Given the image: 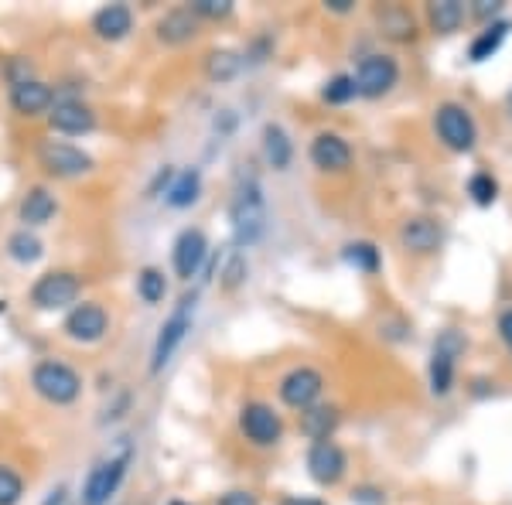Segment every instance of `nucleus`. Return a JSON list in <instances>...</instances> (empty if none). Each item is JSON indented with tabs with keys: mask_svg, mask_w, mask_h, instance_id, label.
<instances>
[{
	"mask_svg": "<svg viewBox=\"0 0 512 505\" xmlns=\"http://www.w3.org/2000/svg\"><path fill=\"white\" fill-rule=\"evenodd\" d=\"M280 505H328L321 499H304V495H287V499H280Z\"/></svg>",
	"mask_w": 512,
	"mask_h": 505,
	"instance_id": "obj_40",
	"label": "nucleus"
},
{
	"mask_svg": "<svg viewBox=\"0 0 512 505\" xmlns=\"http://www.w3.org/2000/svg\"><path fill=\"white\" fill-rule=\"evenodd\" d=\"M89 28H93V35L99 41H123L134 31V11H130L127 4H103L99 11L93 14V21H89Z\"/></svg>",
	"mask_w": 512,
	"mask_h": 505,
	"instance_id": "obj_19",
	"label": "nucleus"
},
{
	"mask_svg": "<svg viewBox=\"0 0 512 505\" xmlns=\"http://www.w3.org/2000/svg\"><path fill=\"white\" fill-rule=\"evenodd\" d=\"M434 130L441 144L454 154H472L478 144L475 117L461 103H441L434 110Z\"/></svg>",
	"mask_w": 512,
	"mask_h": 505,
	"instance_id": "obj_7",
	"label": "nucleus"
},
{
	"mask_svg": "<svg viewBox=\"0 0 512 505\" xmlns=\"http://www.w3.org/2000/svg\"><path fill=\"white\" fill-rule=\"evenodd\" d=\"M379 28H383L386 38H396V41L414 38V18H410L407 7H386V11L379 14Z\"/></svg>",
	"mask_w": 512,
	"mask_h": 505,
	"instance_id": "obj_29",
	"label": "nucleus"
},
{
	"mask_svg": "<svg viewBox=\"0 0 512 505\" xmlns=\"http://www.w3.org/2000/svg\"><path fill=\"white\" fill-rule=\"evenodd\" d=\"M35 157L41 164L48 178H59V181H72V178H82L93 171V154H86L82 147L69 144V140H38L35 147Z\"/></svg>",
	"mask_w": 512,
	"mask_h": 505,
	"instance_id": "obj_6",
	"label": "nucleus"
},
{
	"mask_svg": "<svg viewBox=\"0 0 512 505\" xmlns=\"http://www.w3.org/2000/svg\"><path fill=\"white\" fill-rule=\"evenodd\" d=\"M345 263L362 273H376L379 267H383V256H379V250L373 243H366V239H359V243H349L345 246Z\"/></svg>",
	"mask_w": 512,
	"mask_h": 505,
	"instance_id": "obj_30",
	"label": "nucleus"
},
{
	"mask_svg": "<svg viewBox=\"0 0 512 505\" xmlns=\"http://www.w3.org/2000/svg\"><path fill=\"white\" fill-rule=\"evenodd\" d=\"M205 260H209V239L202 229H181L175 246H171V263L181 280H192L202 273Z\"/></svg>",
	"mask_w": 512,
	"mask_h": 505,
	"instance_id": "obj_13",
	"label": "nucleus"
},
{
	"mask_svg": "<svg viewBox=\"0 0 512 505\" xmlns=\"http://www.w3.org/2000/svg\"><path fill=\"white\" fill-rule=\"evenodd\" d=\"M499 0H478V7H475V11L478 14H482V18H489V14H495V11H499Z\"/></svg>",
	"mask_w": 512,
	"mask_h": 505,
	"instance_id": "obj_41",
	"label": "nucleus"
},
{
	"mask_svg": "<svg viewBox=\"0 0 512 505\" xmlns=\"http://www.w3.org/2000/svg\"><path fill=\"white\" fill-rule=\"evenodd\" d=\"M441 239H444V229H441V222L431 219V215H410V219L400 226V246L414 256L437 253Z\"/></svg>",
	"mask_w": 512,
	"mask_h": 505,
	"instance_id": "obj_15",
	"label": "nucleus"
},
{
	"mask_svg": "<svg viewBox=\"0 0 512 505\" xmlns=\"http://www.w3.org/2000/svg\"><path fill=\"white\" fill-rule=\"evenodd\" d=\"M59 212V198L48 192L45 185H35L28 188V195L21 198L18 205V219L24 222V229H38V226H48Z\"/></svg>",
	"mask_w": 512,
	"mask_h": 505,
	"instance_id": "obj_20",
	"label": "nucleus"
},
{
	"mask_svg": "<svg viewBox=\"0 0 512 505\" xmlns=\"http://www.w3.org/2000/svg\"><path fill=\"white\" fill-rule=\"evenodd\" d=\"M239 65H243L239 62V55L222 48V52H212L209 59H205V72H209L212 82H229L239 72Z\"/></svg>",
	"mask_w": 512,
	"mask_h": 505,
	"instance_id": "obj_31",
	"label": "nucleus"
},
{
	"mask_svg": "<svg viewBox=\"0 0 512 505\" xmlns=\"http://www.w3.org/2000/svg\"><path fill=\"white\" fill-rule=\"evenodd\" d=\"M24 499V478L14 468L0 465V505H18Z\"/></svg>",
	"mask_w": 512,
	"mask_h": 505,
	"instance_id": "obj_34",
	"label": "nucleus"
},
{
	"mask_svg": "<svg viewBox=\"0 0 512 505\" xmlns=\"http://www.w3.org/2000/svg\"><path fill=\"white\" fill-rule=\"evenodd\" d=\"M229 226H233L236 246H253L267 233V198L256 178L239 181L233 202H229Z\"/></svg>",
	"mask_w": 512,
	"mask_h": 505,
	"instance_id": "obj_1",
	"label": "nucleus"
},
{
	"mask_svg": "<svg viewBox=\"0 0 512 505\" xmlns=\"http://www.w3.org/2000/svg\"><path fill=\"white\" fill-rule=\"evenodd\" d=\"M137 297L147 304V308H158V304L168 297V277L158 267H144L137 273Z\"/></svg>",
	"mask_w": 512,
	"mask_h": 505,
	"instance_id": "obj_28",
	"label": "nucleus"
},
{
	"mask_svg": "<svg viewBox=\"0 0 512 505\" xmlns=\"http://www.w3.org/2000/svg\"><path fill=\"white\" fill-rule=\"evenodd\" d=\"M499 335H502V342H506L509 352H512V308L499 314Z\"/></svg>",
	"mask_w": 512,
	"mask_h": 505,
	"instance_id": "obj_38",
	"label": "nucleus"
},
{
	"mask_svg": "<svg viewBox=\"0 0 512 505\" xmlns=\"http://www.w3.org/2000/svg\"><path fill=\"white\" fill-rule=\"evenodd\" d=\"M325 7L332 14H349L352 11V0H325Z\"/></svg>",
	"mask_w": 512,
	"mask_h": 505,
	"instance_id": "obj_39",
	"label": "nucleus"
},
{
	"mask_svg": "<svg viewBox=\"0 0 512 505\" xmlns=\"http://www.w3.org/2000/svg\"><path fill=\"white\" fill-rule=\"evenodd\" d=\"M198 198H202V175H198V168L175 171L168 181V192H164V202L181 212V209H192Z\"/></svg>",
	"mask_w": 512,
	"mask_h": 505,
	"instance_id": "obj_21",
	"label": "nucleus"
},
{
	"mask_svg": "<svg viewBox=\"0 0 512 505\" xmlns=\"http://www.w3.org/2000/svg\"><path fill=\"white\" fill-rule=\"evenodd\" d=\"M219 505H260L253 492H243V488H236V492H226L219 495Z\"/></svg>",
	"mask_w": 512,
	"mask_h": 505,
	"instance_id": "obj_36",
	"label": "nucleus"
},
{
	"mask_svg": "<svg viewBox=\"0 0 512 505\" xmlns=\"http://www.w3.org/2000/svg\"><path fill=\"white\" fill-rule=\"evenodd\" d=\"M195 311H198V291H188V294L178 297V304L171 308L168 318H164L158 338H154V349H151V372L154 376L168 369V362L175 359V352L188 338V331L195 328Z\"/></svg>",
	"mask_w": 512,
	"mask_h": 505,
	"instance_id": "obj_3",
	"label": "nucleus"
},
{
	"mask_svg": "<svg viewBox=\"0 0 512 505\" xmlns=\"http://www.w3.org/2000/svg\"><path fill=\"white\" fill-rule=\"evenodd\" d=\"M338 424H342L338 407H328V403H315V407L301 413V434L311 437V441H332Z\"/></svg>",
	"mask_w": 512,
	"mask_h": 505,
	"instance_id": "obj_23",
	"label": "nucleus"
},
{
	"mask_svg": "<svg viewBox=\"0 0 512 505\" xmlns=\"http://www.w3.org/2000/svg\"><path fill=\"white\" fill-rule=\"evenodd\" d=\"M345 471H349V458H345V451L335 441H315V444H311V451H308L311 482L321 485V488H332V485L342 482Z\"/></svg>",
	"mask_w": 512,
	"mask_h": 505,
	"instance_id": "obj_12",
	"label": "nucleus"
},
{
	"mask_svg": "<svg viewBox=\"0 0 512 505\" xmlns=\"http://www.w3.org/2000/svg\"><path fill=\"white\" fill-rule=\"evenodd\" d=\"M168 505H188V502H168Z\"/></svg>",
	"mask_w": 512,
	"mask_h": 505,
	"instance_id": "obj_43",
	"label": "nucleus"
},
{
	"mask_svg": "<svg viewBox=\"0 0 512 505\" xmlns=\"http://www.w3.org/2000/svg\"><path fill=\"white\" fill-rule=\"evenodd\" d=\"M4 253H7V260H14L18 267H31V263H38L41 256H45V243L31 233V229H14L11 236H7V243H4Z\"/></svg>",
	"mask_w": 512,
	"mask_h": 505,
	"instance_id": "obj_25",
	"label": "nucleus"
},
{
	"mask_svg": "<svg viewBox=\"0 0 512 505\" xmlns=\"http://www.w3.org/2000/svg\"><path fill=\"white\" fill-rule=\"evenodd\" d=\"M31 386L52 407H72L82 396V376L62 359H41L31 369Z\"/></svg>",
	"mask_w": 512,
	"mask_h": 505,
	"instance_id": "obj_4",
	"label": "nucleus"
},
{
	"mask_svg": "<svg viewBox=\"0 0 512 505\" xmlns=\"http://www.w3.org/2000/svg\"><path fill=\"white\" fill-rule=\"evenodd\" d=\"M110 331V311L99 301H79L72 311H65L62 335L76 345H96Z\"/></svg>",
	"mask_w": 512,
	"mask_h": 505,
	"instance_id": "obj_8",
	"label": "nucleus"
},
{
	"mask_svg": "<svg viewBox=\"0 0 512 505\" xmlns=\"http://www.w3.org/2000/svg\"><path fill=\"white\" fill-rule=\"evenodd\" d=\"M82 294V277L72 270H48L31 284L28 301L35 311H72Z\"/></svg>",
	"mask_w": 512,
	"mask_h": 505,
	"instance_id": "obj_5",
	"label": "nucleus"
},
{
	"mask_svg": "<svg viewBox=\"0 0 512 505\" xmlns=\"http://www.w3.org/2000/svg\"><path fill=\"white\" fill-rule=\"evenodd\" d=\"M198 35V18L188 7H175L158 21V38L164 45H188Z\"/></svg>",
	"mask_w": 512,
	"mask_h": 505,
	"instance_id": "obj_22",
	"label": "nucleus"
},
{
	"mask_svg": "<svg viewBox=\"0 0 512 505\" xmlns=\"http://www.w3.org/2000/svg\"><path fill=\"white\" fill-rule=\"evenodd\" d=\"M468 195H472L475 205H492L495 198H499V181H495L489 171H475L472 178H468Z\"/></svg>",
	"mask_w": 512,
	"mask_h": 505,
	"instance_id": "obj_32",
	"label": "nucleus"
},
{
	"mask_svg": "<svg viewBox=\"0 0 512 505\" xmlns=\"http://www.w3.org/2000/svg\"><path fill=\"white\" fill-rule=\"evenodd\" d=\"M243 273H246V260H243V256H236L233 267L226 270V287H236L239 280H243Z\"/></svg>",
	"mask_w": 512,
	"mask_h": 505,
	"instance_id": "obj_37",
	"label": "nucleus"
},
{
	"mask_svg": "<svg viewBox=\"0 0 512 505\" xmlns=\"http://www.w3.org/2000/svg\"><path fill=\"white\" fill-rule=\"evenodd\" d=\"M509 31H512V21H492V24H485L482 31H478V38L472 41V48H468V55H472V62H485V59H492L495 52H499L502 45H506V38H509Z\"/></svg>",
	"mask_w": 512,
	"mask_h": 505,
	"instance_id": "obj_26",
	"label": "nucleus"
},
{
	"mask_svg": "<svg viewBox=\"0 0 512 505\" xmlns=\"http://www.w3.org/2000/svg\"><path fill=\"white\" fill-rule=\"evenodd\" d=\"M130 465H134V444H130V437H123L120 451L106 454V458H99L93 468H89L86 482H82V495L79 502L82 505H110L113 495L120 492L123 478H127Z\"/></svg>",
	"mask_w": 512,
	"mask_h": 505,
	"instance_id": "obj_2",
	"label": "nucleus"
},
{
	"mask_svg": "<svg viewBox=\"0 0 512 505\" xmlns=\"http://www.w3.org/2000/svg\"><path fill=\"white\" fill-rule=\"evenodd\" d=\"M509 113H512V93H509Z\"/></svg>",
	"mask_w": 512,
	"mask_h": 505,
	"instance_id": "obj_44",
	"label": "nucleus"
},
{
	"mask_svg": "<svg viewBox=\"0 0 512 505\" xmlns=\"http://www.w3.org/2000/svg\"><path fill=\"white\" fill-rule=\"evenodd\" d=\"M308 154H311V164H315L318 171H345L352 164L349 140H345L342 134H332V130H321V134L311 140Z\"/></svg>",
	"mask_w": 512,
	"mask_h": 505,
	"instance_id": "obj_18",
	"label": "nucleus"
},
{
	"mask_svg": "<svg viewBox=\"0 0 512 505\" xmlns=\"http://www.w3.org/2000/svg\"><path fill=\"white\" fill-rule=\"evenodd\" d=\"M48 123H52V130L62 137H82L96 130V113L89 110V106H82L79 99H62V103L52 106Z\"/></svg>",
	"mask_w": 512,
	"mask_h": 505,
	"instance_id": "obj_16",
	"label": "nucleus"
},
{
	"mask_svg": "<svg viewBox=\"0 0 512 505\" xmlns=\"http://www.w3.org/2000/svg\"><path fill=\"white\" fill-rule=\"evenodd\" d=\"M355 93L366 96V99H379L386 96L390 89L400 82V62L393 59V55H366V59L359 62V69H355Z\"/></svg>",
	"mask_w": 512,
	"mask_h": 505,
	"instance_id": "obj_11",
	"label": "nucleus"
},
{
	"mask_svg": "<svg viewBox=\"0 0 512 505\" xmlns=\"http://www.w3.org/2000/svg\"><path fill=\"white\" fill-rule=\"evenodd\" d=\"M355 96H359V93H355V79L352 76H332L325 82V89H321V99H325V103H332V106L352 103Z\"/></svg>",
	"mask_w": 512,
	"mask_h": 505,
	"instance_id": "obj_33",
	"label": "nucleus"
},
{
	"mask_svg": "<svg viewBox=\"0 0 512 505\" xmlns=\"http://www.w3.org/2000/svg\"><path fill=\"white\" fill-rule=\"evenodd\" d=\"M65 495H69V492H65V488L59 485V488H55V492H48L45 505H65Z\"/></svg>",
	"mask_w": 512,
	"mask_h": 505,
	"instance_id": "obj_42",
	"label": "nucleus"
},
{
	"mask_svg": "<svg viewBox=\"0 0 512 505\" xmlns=\"http://www.w3.org/2000/svg\"><path fill=\"white\" fill-rule=\"evenodd\" d=\"M188 11H192L195 18H205V21H222V18L233 14V0H192Z\"/></svg>",
	"mask_w": 512,
	"mask_h": 505,
	"instance_id": "obj_35",
	"label": "nucleus"
},
{
	"mask_svg": "<svg viewBox=\"0 0 512 505\" xmlns=\"http://www.w3.org/2000/svg\"><path fill=\"white\" fill-rule=\"evenodd\" d=\"M11 106L21 117H41V113H48L55 106V93L48 82L24 76L11 86Z\"/></svg>",
	"mask_w": 512,
	"mask_h": 505,
	"instance_id": "obj_17",
	"label": "nucleus"
},
{
	"mask_svg": "<svg viewBox=\"0 0 512 505\" xmlns=\"http://www.w3.org/2000/svg\"><path fill=\"white\" fill-rule=\"evenodd\" d=\"M461 349H465V342H461L458 331H444V335L437 338L434 355H431V369H427V376H431V389H434L437 396L451 393V386H454V362H458Z\"/></svg>",
	"mask_w": 512,
	"mask_h": 505,
	"instance_id": "obj_14",
	"label": "nucleus"
},
{
	"mask_svg": "<svg viewBox=\"0 0 512 505\" xmlns=\"http://www.w3.org/2000/svg\"><path fill=\"white\" fill-rule=\"evenodd\" d=\"M321 393H325V376L311 366H297L291 372H284L280 383H277L280 403L291 407V410H301V413L308 407H315V403L321 400Z\"/></svg>",
	"mask_w": 512,
	"mask_h": 505,
	"instance_id": "obj_10",
	"label": "nucleus"
},
{
	"mask_svg": "<svg viewBox=\"0 0 512 505\" xmlns=\"http://www.w3.org/2000/svg\"><path fill=\"white\" fill-rule=\"evenodd\" d=\"M263 157L274 171H287L294 161V144L287 137V130L280 123H267L263 127Z\"/></svg>",
	"mask_w": 512,
	"mask_h": 505,
	"instance_id": "obj_24",
	"label": "nucleus"
},
{
	"mask_svg": "<svg viewBox=\"0 0 512 505\" xmlns=\"http://www.w3.org/2000/svg\"><path fill=\"white\" fill-rule=\"evenodd\" d=\"M427 21H431L434 35H454L465 21V7H461V0H434V4H427Z\"/></svg>",
	"mask_w": 512,
	"mask_h": 505,
	"instance_id": "obj_27",
	"label": "nucleus"
},
{
	"mask_svg": "<svg viewBox=\"0 0 512 505\" xmlns=\"http://www.w3.org/2000/svg\"><path fill=\"white\" fill-rule=\"evenodd\" d=\"M239 434L253 447H274L280 444V437H284V417H280L270 403L253 400L239 410Z\"/></svg>",
	"mask_w": 512,
	"mask_h": 505,
	"instance_id": "obj_9",
	"label": "nucleus"
}]
</instances>
